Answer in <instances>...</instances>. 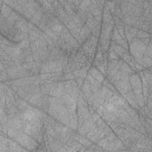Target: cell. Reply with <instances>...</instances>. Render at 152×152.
<instances>
[{
    "label": "cell",
    "mask_w": 152,
    "mask_h": 152,
    "mask_svg": "<svg viewBox=\"0 0 152 152\" xmlns=\"http://www.w3.org/2000/svg\"><path fill=\"white\" fill-rule=\"evenodd\" d=\"M90 73L91 74L92 76H93L94 78L98 80L99 82H102L103 81V76H102V74L99 73V72L98 70H96L95 68H92L90 71Z\"/></svg>",
    "instance_id": "obj_2"
},
{
    "label": "cell",
    "mask_w": 152,
    "mask_h": 152,
    "mask_svg": "<svg viewBox=\"0 0 152 152\" xmlns=\"http://www.w3.org/2000/svg\"><path fill=\"white\" fill-rule=\"evenodd\" d=\"M36 117H37L36 114L33 110H28L26 111L25 113L24 114V118H25L26 119L29 120V121L35 119Z\"/></svg>",
    "instance_id": "obj_1"
},
{
    "label": "cell",
    "mask_w": 152,
    "mask_h": 152,
    "mask_svg": "<svg viewBox=\"0 0 152 152\" xmlns=\"http://www.w3.org/2000/svg\"><path fill=\"white\" fill-rule=\"evenodd\" d=\"M106 108L108 110H109V111H114L115 109V108L114 106V105H113V104L112 103H108L106 104Z\"/></svg>",
    "instance_id": "obj_3"
}]
</instances>
